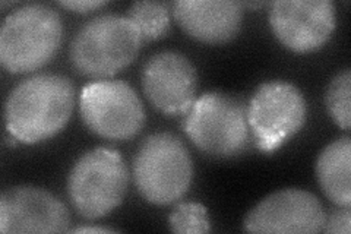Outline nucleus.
<instances>
[{"label":"nucleus","instance_id":"nucleus-1","mask_svg":"<svg viewBox=\"0 0 351 234\" xmlns=\"http://www.w3.org/2000/svg\"><path fill=\"white\" fill-rule=\"evenodd\" d=\"M75 95L73 82L64 75L44 72L22 80L3 107L9 135L27 145L56 137L69 124Z\"/></svg>","mask_w":351,"mask_h":234},{"label":"nucleus","instance_id":"nucleus-2","mask_svg":"<svg viewBox=\"0 0 351 234\" xmlns=\"http://www.w3.org/2000/svg\"><path fill=\"white\" fill-rule=\"evenodd\" d=\"M63 19L46 3H27L0 28V63L10 73H31L53 60L63 41Z\"/></svg>","mask_w":351,"mask_h":234},{"label":"nucleus","instance_id":"nucleus-3","mask_svg":"<svg viewBox=\"0 0 351 234\" xmlns=\"http://www.w3.org/2000/svg\"><path fill=\"white\" fill-rule=\"evenodd\" d=\"M183 129L197 150L214 159L237 157L252 142L247 104L223 91L196 98L186 113Z\"/></svg>","mask_w":351,"mask_h":234},{"label":"nucleus","instance_id":"nucleus-4","mask_svg":"<svg viewBox=\"0 0 351 234\" xmlns=\"http://www.w3.org/2000/svg\"><path fill=\"white\" fill-rule=\"evenodd\" d=\"M193 160L184 142L170 132L147 137L134 157L132 176L141 196L152 205L178 202L191 189Z\"/></svg>","mask_w":351,"mask_h":234},{"label":"nucleus","instance_id":"nucleus-5","mask_svg":"<svg viewBox=\"0 0 351 234\" xmlns=\"http://www.w3.org/2000/svg\"><path fill=\"white\" fill-rule=\"evenodd\" d=\"M142 41L126 16L98 15L75 32L69 58L80 73L94 80H108L135 62Z\"/></svg>","mask_w":351,"mask_h":234},{"label":"nucleus","instance_id":"nucleus-6","mask_svg":"<svg viewBox=\"0 0 351 234\" xmlns=\"http://www.w3.org/2000/svg\"><path fill=\"white\" fill-rule=\"evenodd\" d=\"M129 186V170L122 154L97 147L75 161L66 180L73 209L85 220L112 214L123 202Z\"/></svg>","mask_w":351,"mask_h":234},{"label":"nucleus","instance_id":"nucleus-7","mask_svg":"<svg viewBox=\"0 0 351 234\" xmlns=\"http://www.w3.org/2000/svg\"><path fill=\"white\" fill-rule=\"evenodd\" d=\"M247 117L252 142L259 151L271 154L302 130L307 119V103L294 84L267 81L252 95Z\"/></svg>","mask_w":351,"mask_h":234},{"label":"nucleus","instance_id":"nucleus-8","mask_svg":"<svg viewBox=\"0 0 351 234\" xmlns=\"http://www.w3.org/2000/svg\"><path fill=\"white\" fill-rule=\"evenodd\" d=\"M80 113L86 129L107 141L135 138L147 120L138 93L119 80L86 84L80 95Z\"/></svg>","mask_w":351,"mask_h":234},{"label":"nucleus","instance_id":"nucleus-9","mask_svg":"<svg viewBox=\"0 0 351 234\" xmlns=\"http://www.w3.org/2000/svg\"><path fill=\"white\" fill-rule=\"evenodd\" d=\"M269 25L285 49L312 53L334 34L335 5L332 0H278L271 3Z\"/></svg>","mask_w":351,"mask_h":234},{"label":"nucleus","instance_id":"nucleus-10","mask_svg":"<svg viewBox=\"0 0 351 234\" xmlns=\"http://www.w3.org/2000/svg\"><path fill=\"white\" fill-rule=\"evenodd\" d=\"M326 211L313 194L303 189H281L263 198L243 221L249 233H322Z\"/></svg>","mask_w":351,"mask_h":234},{"label":"nucleus","instance_id":"nucleus-11","mask_svg":"<svg viewBox=\"0 0 351 234\" xmlns=\"http://www.w3.org/2000/svg\"><path fill=\"white\" fill-rule=\"evenodd\" d=\"M142 91L164 115L188 113L197 91V73L188 56L164 50L152 54L141 75Z\"/></svg>","mask_w":351,"mask_h":234},{"label":"nucleus","instance_id":"nucleus-12","mask_svg":"<svg viewBox=\"0 0 351 234\" xmlns=\"http://www.w3.org/2000/svg\"><path fill=\"white\" fill-rule=\"evenodd\" d=\"M2 233H68L69 209L46 189L31 185L9 187L0 196Z\"/></svg>","mask_w":351,"mask_h":234},{"label":"nucleus","instance_id":"nucleus-13","mask_svg":"<svg viewBox=\"0 0 351 234\" xmlns=\"http://www.w3.org/2000/svg\"><path fill=\"white\" fill-rule=\"evenodd\" d=\"M170 5L179 27L205 44L232 41L243 21V3L232 0H178Z\"/></svg>","mask_w":351,"mask_h":234},{"label":"nucleus","instance_id":"nucleus-14","mask_svg":"<svg viewBox=\"0 0 351 234\" xmlns=\"http://www.w3.org/2000/svg\"><path fill=\"white\" fill-rule=\"evenodd\" d=\"M351 139L337 138L329 142L316 160V179L324 195L337 207L351 204Z\"/></svg>","mask_w":351,"mask_h":234},{"label":"nucleus","instance_id":"nucleus-15","mask_svg":"<svg viewBox=\"0 0 351 234\" xmlns=\"http://www.w3.org/2000/svg\"><path fill=\"white\" fill-rule=\"evenodd\" d=\"M171 5L164 2H135L126 12V18L135 25L142 40H160L170 30Z\"/></svg>","mask_w":351,"mask_h":234},{"label":"nucleus","instance_id":"nucleus-16","mask_svg":"<svg viewBox=\"0 0 351 234\" xmlns=\"http://www.w3.org/2000/svg\"><path fill=\"white\" fill-rule=\"evenodd\" d=\"M350 95H351V71L346 68L339 71L328 85L325 94V104L329 116L334 124L344 130L350 129L351 111H350Z\"/></svg>","mask_w":351,"mask_h":234},{"label":"nucleus","instance_id":"nucleus-17","mask_svg":"<svg viewBox=\"0 0 351 234\" xmlns=\"http://www.w3.org/2000/svg\"><path fill=\"white\" fill-rule=\"evenodd\" d=\"M169 226L173 233L180 234H202L211 230L206 208L197 202L176 205L169 217Z\"/></svg>","mask_w":351,"mask_h":234},{"label":"nucleus","instance_id":"nucleus-18","mask_svg":"<svg viewBox=\"0 0 351 234\" xmlns=\"http://www.w3.org/2000/svg\"><path fill=\"white\" fill-rule=\"evenodd\" d=\"M351 231V213L350 207H338L332 213L326 214L322 233L350 234Z\"/></svg>","mask_w":351,"mask_h":234},{"label":"nucleus","instance_id":"nucleus-19","mask_svg":"<svg viewBox=\"0 0 351 234\" xmlns=\"http://www.w3.org/2000/svg\"><path fill=\"white\" fill-rule=\"evenodd\" d=\"M59 5L64 9L73 10L76 14H86L106 6L107 2H103V0H69V2H60Z\"/></svg>","mask_w":351,"mask_h":234},{"label":"nucleus","instance_id":"nucleus-20","mask_svg":"<svg viewBox=\"0 0 351 234\" xmlns=\"http://www.w3.org/2000/svg\"><path fill=\"white\" fill-rule=\"evenodd\" d=\"M72 233H114L116 230L108 227H98V226H81L76 229H71Z\"/></svg>","mask_w":351,"mask_h":234}]
</instances>
